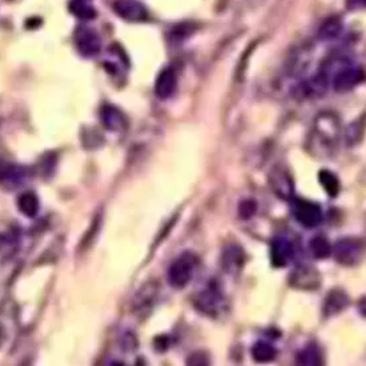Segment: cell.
Segmentation results:
<instances>
[{
    "mask_svg": "<svg viewBox=\"0 0 366 366\" xmlns=\"http://www.w3.org/2000/svg\"><path fill=\"white\" fill-rule=\"evenodd\" d=\"M309 251L317 260H325L332 256V245L327 237L316 236L309 241Z\"/></svg>",
    "mask_w": 366,
    "mask_h": 366,
    "instance_id": "cell-24",
    "label": "cell"
},
{
    "mask_svg": "<svg viewBox=\"0 0 366 366\" xmlns=\"http://www.w3.org/2000/svg\"><path fill=\"white\" fill-rule=\"evenodd\" d=\"M332 255L345 267H354L362 257V244L357 239H342L332 246Z\"/></svg>",
    "mask_w": 366,
    "mask_h": 366,
    "instance_id": "cell-6",
    "label": "cell"
},
{
    "mask_svg": "<svg viewBox=\"0 0 366 366\" xmlns=\"http://www.w3.org/2000/svg\"><path fill=\"white\" fill-rule=\"evenodd\" d=\"M348 7L352 8V10L364 8L365 7V0H348Z\"/></svg>",
    "mask_w": 366,
    "mask_h": 366,
    "instance_id": "cell-28",
    "label": "cell"
},
{
    "mask_svg": "<svg viewBox=\"0 0 366 366\" xmlns=\"http://www.w3.org/2000/svg\"><path fill=\"white\" fill-rule=\"evenodd\" d=\"M294 257V248L286 237H274L270 243V261L274 268H285Z\"/></svg>",
    "mask_w": 366,
    "mask_h": 366,
    "instance_id": "cell-11",
    "label": "cell"
},
{
    "mask_svg": "<svg viewBox=\"0 0 366 366\" xmlns=\"http://www.w3.org/2000/svg\"><path fill=\"white\" fill-rule=\"evenodd\" d=\"M18 208L27 217H35L40 210V201L34 192H25L18 198Z\"/></svg>",
    "mask_w": 366,
    "mask_h": 366,
    "instance_id": "cell-20",
    "label": "cell"
},
{
    "mask_svg": "<svg viewBox=\"0 0 366 366\" xmlns=\"http://www.w3.org/2000/svg\"><path fill=\"white\" fill-rule=\"evenodd\" d=\"M348 305H349V296L345 291L336 288L327 294L322 305V313L325 317H333L341 313L342 310H345Z\"/></svg>",
    "mask_w": 366,
    "mask_h": 366,
    "instance_id": "cell-16",
    "label": "cell"
},
{
    "mask_svg": "<svg viewBox=\"0 0 366 366\" xmlns=\"http://www.w3.org/2000/svg\"><path fill=\"white\" fill-rule=\"evenodd\" d=\"M0 339H1V330H0Z\"/></svg>",
    "mask_w": 366,
    "mask_h": 366,
    "instance_id": "cell-29",
    "label": "cell"
},
{
    "mask_svg": "<svg viewBox=\"0 0 366 366\" xmlns=\"http://www.w3.org/2000/svg\"><path fill=\"white\" fill-rule=\"evenodd\" d=\"M292 215L294 220L303 225L304 228L312 229L316 228L322 221V208L317 203L309 201L305 198H294L292 200Z\"/></svg>",
    "mask_w": 366,
    "mask_h": 366,
    "instance_id": "cell-5",
    "label": "cell"
},
{
    "mask_svg": "<svg viewBox=\"0 0 366 366\" xmlns=\"http://www.w3.org/2000/svg\"><path fill=\"white\" fill-rule=\"evenodd\" d=\"M75 47L82 56L92 58L98 55L101 49V37L94 28L88 25H80L76 28L75 35Z\"/></svg>",
    "mask_w": 366,
    "mask_h": 366,
    "instance_id": "cell-7",
    "label": "cell"
},
{
    "mask_svg": "<svg viewBox=\"0 0 366 366\" xmlns=\"http://www.w3.org/2000/svg\"><path fill=\"white\" fill-rule=\"evenodd\" d=\"M25 171L15 164L4 163L0 167V184L6 188H16L25 182Z\"/></svg>",
    "mask_w": 366,
    "mask_h": 366,
    "instance_id": "cell-17",
    "label": "cell"
},
{
    "mask_svg": "<svg viewBox=\"0 0 366 366\" xmlns=\"http://www.w3.org/2000/svg\"><path fill=\"white\" fill-rule=\"evenodd\" d=\"M198 265V258L192 252H184L177 257L168 269V282L176 289L185 288L195 274Z\"/></svg>",
    "mask_w": 366,
    "mask_h": 366,
    "instance_id": "cell-3",
    "label": "cell"
},
{
    "mask_svg": "<svg viewBox=\"0 0 366 366\" xmlns=\"http://www.w3.org/2000/svg\"><path fill=\"white\" fill-rule=\"evenodd\" d=\"M362 80H364V71L360 67L354 65L351 59L343 61L330 77V83L337 92L351 91L354 87L358 86Z\"/></svg>",
    "mask_w": 366,
    "mask_h": 366,
    "instance_id": "cell-4",
    "label": "cell"
},
{
    "mask_svg": "<svg viewBox=\"0 0 366 366\" xmlns=\"http://www.w3.org/2000/svg\"><path fill=\"white\" fill-rule=\"evenodd\" d=\"M318 182L330 197H337L341 191V184L339 177L328 170L318 172Z\"/></svg>",
    "mask_w": 366,
    "mask_h": 366,
    "instance_id": "cell-23",
    "label": "cell"
},
{
    "mask_svg": "<svg viewBox=\"0 0 366 366\" xmlns=\"http://www.w3.org/2000/svg\"><path fill=\"white\" fill-rule=\"evenodd\" d=\"M341 134L339 116L333 112L320 113L308 137V151L316 158H330L337 151Z\"/></svg>",
    "mask_w": 366,
    "mask_h": 366,
    "instance_id": "cell-1",
    "label": "cell"
},
{
    "mask_svg": "<svg viewBox=\"0 0 366 366\" xmlns=\"http://www.w3.org/2000/svg\"><path fill=\"white\" fill-rule=\"evenodd\" d=\"M257 212V204L255 200H244L239 206V216L241 219L249 220L255 216Z\"/></svg>",
    "mask_w": 366,
    "mask_h": 366,
    "instance_id": "cell-26",
    "label": "cell"
},
{
    "mask_svg": "<svg viewBox=\"0 0 366 366\" xmlns=\"http://www.w3.org/2000/svg\"><path fill=\"white\" fill-rule=\"evenodd\" d=\"M269 184L273 189L274 195L279 196L282 200L291 201L294 197V183L292 176L286 168L276 167L269 175Z\"/></svg>",
    "mask_w": 366,
    "mask_h": 366,
    "instance_id": "cell-10",
    "label": "cell"
},
{
    "mask_svg": "<svg viewBox=\"0 0 366 366\" xmlns=\"http://www.w3.org/2000/svg\"><path fill=\"white\" fill-rule=\"evenodd\" d=\"M298 365L315 366L322 364L321 351L316 343H309L297 354Z\"/></svg>",
    "mask_w": 366,
    "mask_h": 366,
    "instance_id": "cell-21",
    "label": "cell"
},
{
    "mask_svg": "<svg viewBox=\"0 0 366 366\" xmlns=\"http://www.w3.org/2000/svg\"><path fill=\"white\" fill-rule=\"evenodd\" d=\"M195 31V23H189V22L172 25L171 30L168 31V42L172 46H180L185 40L192 37Z\"/></svg>",
    "mask_w": 366,
    "mask_h": 366,
    "instance_id": "cell-19",
    "label": "cell"
},
{
    "mask_svg": "<svg viewBox=\"0 0 366 366\" xmlns=\"http://www.w3.org/2000/svg\"><path fill=\"white\" fill-rule=\"evenodd\" d=\"M113 10L125 22L141 23L149 19L146 6L139 0H116L113 3Z\"/></svg>",
    "mask_w": 366,
    "mask_h": 366,
    "instance_id": "cell-9",
    "label": "cell"
},
{
    "mask_svg": "<svg viewBox=\"0 0 366 366\" xmlns=\"http://www.w3.org/2000/svg\"><path fill=\"white\" fill-rule=\"evenodd\" d=\"M289 282L297 289L313 291L320 286L321 276L316 269L309 265H301L293 270Z\"/></svg>",
    "mask_w": 366,
    "mask_h": 366,
    "instance_id": "cell-13",
    "label": "cell"
},
{
    "mask_svg": "<svg viewBox=\"0 0 366 366\" xmlns=\"http://www.w3.org/2000/svg\"><path fill=\"white\" fill-rule=\"evenodd\" d=\"M100 120L111 132H124L128 128V120L122 111L115 106H104L100 110Z\"/></svg>",
    "mask_w": 366,
    "mask_h": 366,
    "instance_id": "cell-15",
    "label": "cell"
},
{
    "mask_svg": "<svg viewBox=\"0 0 366 366\" xmlns=\"http://www.w3.org/2000/svg\"><path fill=\"white\" fill-rule=\"evenodd\" d=\"M277 349L268 341H257L252 348V357L257 362H270L276 358Z\"/></svg>",
    "mask_w": 366,
    "mask_h": 366,
    "instance_id": "cell-22",
    "label": "cell"
},
{
    "mask_svg": "<svg viewBox=\"0 0 366 366\" xmlns=\"http://www.w3.org/2000/svg\"><path fill=\"white\" fill-rule=\"evenodd\" d=\"M70 8L76 18L83 20H91L96 16L95 8L88 3V0H73Z\"/></svg>",
    "mask_w": 366,
    "mask_h": 366,
    "instance_id": "cell-25",
    "label": "cell"
},
{
    "mask_svg": "<svg viewBox=\"0 0 366 366\" xmlns=\"http://www.w3.org/2000/svg\"><path fill=\"white\" fill-rule=\"evenodd\" d=\"M196 309L207 317H219L225 308V297L217 282L210 281L194 298Z\"/></svg>",
    "mask_w": 366,
    "mask_h": 366,
    "instance_id": "cell-2",
    "label": "cell"
},
{
    "mask_svg": "<svg viewBox=\"0 0 366 366\" xmlns=\"http://www.w3.org/2000/svg\"><path fill=\"white\" fill-rule=\"evenodd\" d=\"M342 31H343V25H342L341 18L332 16L320 25L318 39H321L324 42L336 40L337 37H341Z\"/></svg>",
    "mask_w": 366,
    "mask_h": 366,
    "instance_id": "cell-18",
    "label": "cell"
},
{
    "mask_svg": "<svg viewBox=\"0 0 366 366\" xmlns=\"http://www.w3.org/2000/svg\"><path fill=\"white\" fill-rule=\"evenodd\" d=\"M245 265L244 249L237 244L227 245L221 255L222 270L231 276H237Z\"/></svg>",
    "mask_w": 366,
    "mask_h": 366,
    "instance_id": "cell-12",
    "label": "cell"
},
{
    "mask_svg": "<svg viewBox=\"0 0 366 366\" xmlns=\"http://www.w3.org/2000/svg\"><path fill=\"white\" fill-rule=\"evenodd\" d=\"M329 86L328 76L322 70H320L317 73L312 75L309 79H306L305 82L296 87L294 95L296 98L300 99L320 98L328 91Z\"/></svg>",
    "mask_w": 366,
    "mask_h": 366,
    "instance_id": "cell-8",
    "label": "cell"
},
{
    "mask_svg": "<svg viewBox=\"0 0 366 366\" xmlns=\"http://www.w3.org/2000/svg\"><path fill=\"white\" fill-rule=\"evenodd\" d=\"M179 86V75L173 67H167L159 73L155 83V94L161 100L172 98Z\"/></svg>",
    "mask_w": 366,
    "mask_h": 366,
    "instance_id": "cell-14",
    "label": "cell"
},
{
    "mask_svg": "<svg viewBox=\"0 0 366 366\" xmlns=\"http://www.w3.org/2000/svg\"><path fill=\"white\" fill-rule=\"evenodd\" d=\"M188 364L189 365H206L208 364V358L204 360V357H203V353L201 352H198V353L194 354L189 360H188Z\"/></svg>",
    "mask_w": 366,
    "mask_h": 366,
    "instance_id": "cell-27",
    "label": "cell"
}]
</instances>
